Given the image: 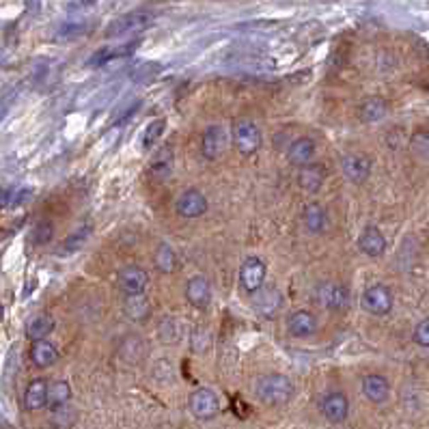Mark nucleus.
I'll list each match as a JSON object with an SVG mask.
<instances>
[{
	"label": "nucleus",
	"mask_w": 429,
	"mask_h": 429,
	"mask_svg": "<svg viewBox=\"0 0 429 429\" xmlns=\"http://www.w3.org/2000/svg\"><path fill=\"white\" fill-rule=\"evenodd\" d=\"M313 155H315V143H313V138H308V136L296 138V140L289 145V151H287L289 165L300 167V169L306 167V165H311Z\"/></svg>",
	"instance_id": "nucleus-16"
},
{
	"label": "nucleus",
	"mask_w": 429,
	"mask_h": 429,
	"mask_svg": "<svg viewBox=\"0 0 429 429\" xmlns=\"http://www.w3.org/2000/svg\"><path fill=\"white\" fill-rule=\"evenodd\" d=\"M188 408L190 412L196 416V418H213L218 412H221V401H218V395L209 391V389H196L190 399H188Z\"/></svg>",
	"instance_id": "nucleus-5"
},
{
	"label": "nucleus",
	"mask_w": 429,
	"mask_h": 429,
	"mask_svg": "<svg viewBox=\"0 0 429 429\" xmlns=\"http://www.w3.org/2000/svg\"><path fill=\"white\" fill-rule=\"evenodd\" d=\"M412 147H414V151H416L418 155H423V157L429 160V130L416 132L414 138H412Z\"/></svg>",
	"instance_id": "nucleus-34"
},
{
	"label": "nucleus",
	"mask_w": 429,
	"mask_h": 429,
	"mask_svg": "<svg viewBox=\"0 0 429 429\" xmlns=\"http://www.w3.org/2000/svg\"><path fill=\"white\" fill-rule=\"evenodd\" d=\"M123 313L132 321H145L151 315V304H149V300H147L145 294L128 296L123 300Z\"/></svg>",
	"instance_id": "nucleus-23"
},
{
	"label": "nucleus",
	"mask_w": 429,
	"mask_h": 429,
	"mask_svg": "<svg viewBox=\"0 0 429 429\" xmlns=\"http://www.w3.org/2000/svg\"><path fill=\"white\" fill-rule=\"evenodd\" d=\"M30 199V190H20L18 194H13V199H11V205L13 207H18V205H22L24 201H28Z\"/></svg>",
	"instance_id": "nucleus-38"
},
{
	"label": "nucleus",
	"mask_w": 429,
	"mask_h": 429,
	"mask_svg": "<svg viewBox=\"0 0 429 429\" xmlns=\"http://www.w3.org/2000/svg\"><path fill=\"white\" fill-rule=\"evenodd\" d=\"M414 341L420 347H429V319H423L414 328Z\"/></svg>",
	"instance_id": "nucleus-35"
},
{
	"label": "nucleus",
	"mask_w": 429,
	"mask_h": 429,
	"mask_svg": "<svg viewBox=\"0 0 429 429\" xmlns=\"http://www.w3.org/2000/svg\"><path fill=\"white\" fill-rule=\"evenodd\" d=\"M136 45H138V41L126 43V45H117V48H104V50L95 52L93 59L89 61V65H104V63H108V61H113V59L128 57V55H132V52L136 50Z\"/></svg>",
	"instance_id": "nucleus-28"
},
{
	"label": "nucleus",
	"mask_w": 429,
	"mask_h": 429,
	"mask_svg": "<svg viewBox=\"0 0 429 429\" xmlns=\"http://www.w3.org/2000/svg\"><path fill=\"white\" fill-rule=\"evenodd\" d=\"M362 393H364V397L369 401L382 403L391 395V384H389V380L384 378V375L369 373V375H364V378H362Z\"/></svg>",
	"instance_id": "nucleus-12"
},
{
	"label": "nucleus",
	"mask_w": 429,
	"mask_h": 429,
	"mask_svg": "<svg viewBox=\"0 0 429 429\" xmlns=\"http://www.w3.org/2000/svg\"><path fill=\"white\" fill-rule=\"evenodd\" d=\"M151 13H145V11H134V13H126L121 18H117L115 22H111L106 26L104 35L106 37H121V35H128V33H136V30H143L145 26L151 24Z\"/></svg>",
	"instance_id": "nucleus-6"
},
{
	"label": "nucleus",
	"mask_w": 429,
	"mask_h": 429,
	"mask_svg": "<svg viewBox=\"0 0 429 429\" xmlns=\"http://www.w3.org/2000/svg\"><path fill=\"white\" fill-rule=\"evenodd\" d=\"M389 113V104L382 97H367L358 106V117L362 123H375L384 119Z\"/></svg>",
	"instance_id": "nucleus-18"
},
{
	"label": "nucleus",
	"mask_w": 429,
	"mask_h": 429,
	"mask_svg": "<svg viewBox=\"0 0 429 429\" xmlns=\"http://www.w3.org/2000/svg\"><path fill=\"white\" fill-rule=\"evenodd\" d=\"M252 298H255V306H257V311L261 313V315H265V317H270L279 306H281V291L279 289H274V287H261L259 291H255L252 294Z\"/></svg>",
	"instance_id": "nucleus-21"
},
{
	"label": "nucleus",
	"mask_w": 429,
	"mask_h": 429,
	"mask_svg": "<svg viewBox=\"0 0 429 429\" xmlns=\"http://www.w3.org/2000/svg\"><path fill=\"white\" fill-rule=\"evenodd\" d=\"M30 360L35 367L39 369H45V367H52L57 360H59V350L57 345H52L50 341L41 339V341H33V347H30Z\"/></svg>",
	"instance_id": "nucleus-20"
},
{
	"label": "nucleus",
	"mask_w": 429,
	"mask_h": 429,
	"mask_svg": "<svg viewBox=\"0 0 429 429\" xmlns=\"http://www.w3.org/2000/svg\"><path fill=\"white\" fill-rule=\"evenodd\" d=\"M138 106H140V101H134V106H128V111H123V113H121V115H119V117L113 121V123H115V126H121V123H126L128 119H132V117H134V113L138 111Z\"/></svg>",
	"instance_id": "nucleus-36"
},
{
	"label": "nucleus",
	"mask_w": 429,
	"mask_h": 429,
	"mask_svg": "<svg viewBox=\"0 0 429 429\" xmlns=\"http://www.w3.org/2000/svg\"><path fill=\"white\" fill-rule=\"evenodd\" d=\"M153 263L157 267V272L162 274H171L175 272L177 267V257H175V250L171 248V244L162 242L157 248H155V255H153Z\"/></svg>",
	"instance_id": "nucleus-27"
},
{
	"label": "nucleus",
	"mask_w": 429,
	"mask_h": 429,
	"mask_svg": "<svg viewBox=\"0 0 429 429\" xmlns=\"http://www.w3.org/2000/svg\"><path fill=\"white\" fill-rule=\"evenodd\" d=\"M265 274H267L265 263L259 257H248L240 267V283L248 294H255L265 285Z\"/></svg>",
	"instance_id": "nucleus-7"
},
{
	"label": "nucleus",
	"mask_w": 429,
	"mask_h": 429,
	"mask_svg": "<svg viewBox=\"0 0 429 429\" xmlns=\"http://www.w3.org/2000/svg\"><path fill=\"white\" fill-rule=\"evenodd\" d=\"M358 248L367 255V257H382L386 250V238L382 235L380 229L375 227H367L360 238H358Z\"/></svg>",
	"instance_id": "nucleus-15"
},
{
	"label": "nucleus",
	"mask_w": 429,
	"mask_h": 429,
	"mask_svg": "<svg viewBox=\"0 0 429 429\" xmlns=\"http://www.w3.org/2000/svg\"><path fill=\"white\" fill-rule=\"evenodd\" d=\"M72 399V389L67 382H55V384H48V408L50 410H59L65 408Z\"/></svg>",
	"instance_id": "nucleus-29"
},
{
	"label": "nucleus",
	"mask_w": 429,
	"mask_h": 429,
	"mask_svg": "<svg viewBox=\"0 0 429 429\" xmlns=\"http://www.w3.org/2000/svg\"><path fill=\"white\" fill-rule=\"evenodd\" d=\"M89 235H91V227H80L74 235H69L67 240H65V252H74V250H78V248H82V244L89 240Z\"/></svg>",
	"instance_id": "nucleus-33"
},
{
	"label": "nucleus",
	"mask_w": 429,
	"mask_h": 429,
	"mask_svg": "<svg viewBox=\"0 0 429 429\" xmlns=\"http://www.w3.org/2000/svg\"><path fill=\"white\" fill-rule=\"evenodd\" d=\"M186 298L194 308H205L211 298V287L205 277H192L186 285Z\"/></svg>",
	"instance_id": "nucleus-17"
},
{
	"label": "nucleus",
	"mask_w": 429,
	"mask_h": 429,
	"mask_svg": "<svg viewBox=\"0 0 429 429\" xmlns=\"http://www.w3.org/2000/svg\"><path fill=\"white\" fill-rule=\"evenodd\" d=\"M255 393L267 406H283L294 397V382L281 373L261 375L257 380Z\"/></svg>",
	"instance_id": "nucleus-1"
},
{
	"label": "nucleus",
	"mask_w": 429,
	"mask_h": 429,
	"mask_svg": "<svg viewBox=\"0 0 429 429\" xmlns=\"http://www.w3.org/2000/svg\"><path fill=\"white\" fill-rule=\"evenodd\" d=\"M233 145L242 155H252L261 147V130L250 119H238L233 123Z\"/></svg>",
	"instance_id": "nucleus-2"
},
{
	"label": "nucleus",
	"mask_w": 429,
	"mask_h": 429,
	"mask_svg": "<svg viewBox=\"0 0 429 429\" xmlns=\"http://www.w3.org/2000/svg\"><path fill=\"white\" fill-rule=\"evenodd\" d=\"M324 179H326V169L321 167V165H306L298 173V186L304 192H311V194L321 188Z\"/></svg>",
	"instance_id": "nucleus-19"
},
{
	"label": "nucleus",
	"mask_w": 429,
	"mask_h": 429,
	"mask_svg": "<svg viewBox=\"0 0 429 429\" xmlns=\"http://www.w3.org/2000/svg\"><path fill=\"white\" fill-rule=\"evenodd\" d=\"M11 199H13V192L9 188H0V209H5L11 205Z\"/></svg>",
	"instance_id": "nucleus-37"
},
{
	"label": "nucleus",
	"mask_w": 429,
	"mask_h": 429,
	"mask_svg": "<svg viewBox=\"0 0 429 429\" xmlns=\"http://www.w3.org/2000/svg\"><path fill=\"white\" fill-rule=\"evenodd\" d=\"M362 308L371 315H389L393 308V294L386 285H371L362 298Z\"/></svg>",
	"instance_id": "nucleus-4"
},
{
	"label": "nucleus",
	"mask_w": 429,
	"mask_h": 429,
	"mask_svg": "<svg viewBox=\"0 0 429 429\" xmlns=\"http://www.w3.org/2000/svg\"><path fill=\"white\" fill-rule=\"evenodd\" d=\"M24 406L26 410H41L48 406V382L45 380H33L24 393Z\"/></svg>",
	"instance_id": "nucleus-25"
},
{
	"label": "nucleus",
	"mask_w": 429,
	"mask_h": 429,
	"mask_svg": "<svg viewBox=\"0 0 429 429\" xmlns=\"http://www.w3.org/2000/svg\"><path fill=\"white\" fill-rule=\"evenodd\" d=\"M321 412L330 423H343L350 414V401L343 393L335 391L321 399Z\"/></svg>",
	"instance_id": "nucleus-11"
},
{
	"label": "nucleus",
	"mask_w": 429,
	"mask_h": 429,
	"mask_svg": "<svg viewBox=\"0 0 429 429\" xmlns=\"http://www.w3.org/2000/svg\"><path fill=\"white\" fill-rule=\"evenodd\" d=\"M52 238H55V225H52V221H39L28 235L30 244L35 246H45L48 242H52Z\"/></svg>",
	"instance_id": "nucleus-30"
},
{
	"label": "nucleus",
	"mask_w": 429,
	"mask_h": 429,
	"mask_svg": "<svg viewBox=\"0 0 429 429\" xmlns=\"http://www.w3.org/2000/svg\"><path fill=\"white\" fill-rule=\"evenodd\" d=\"M341 169H343V175L347 177V182L362 184L371 175V160L362 153H350L343 157Z\"/></svg>",
	"instance_id": "nucleus-10"
},
{
	"label": "nucleus",
	"mask_w": 429,
	"mask_h": 429,
	"mask_svg": "<svg viewBox=\"0 0 429 429\" xmlns=\"http://www.w3.org/2000/svg\"><path fill=\"white\" fill-rule=\"evenodd\" d=\"M317 330V317L308 311H296L287 319V333L296 339H304L315 335Z\"/></svg>",
	"instance_id": "nucleus-13"
},
{
	"label": "nucleus",
	"mask_w": 429,
	"mask_h": 429,
	"mask_svg": "<svg viewBox=\"0 0 429 429\" xmlns=\"http://www.w3.org/2000/svg\"><path fill=\"white\" fill-rule=\"evenodd\" d=\"M173 165H175L173 147L165 145V147H160V149L153 153L151 162H149V173H151L155 179H169L171 173H173Z\"/></svg>",
	"instance_id": "nucleus-14"
},
{
	"label": "nucleus",
	"mask_w": 429,
	"mask_h": 429,
	"mask_svg": "<svg viewBox=\"0 0 429 429\" xmlns=\"http://www.w3.org/2000/svg\"><path fill=\"white\" fill-rule=\"evenodd\" d=\"M165 126H167L165 119H155V121H151V123L147 126V130H145V134H143V147H145V149L153 147V145L160 140V136L165 134Z\"/></svg>",
	"instance_id": "nucleus-32"
},
{
	"label": "nucleus",
	"mask_w": 429,
	"mask_h": 429,
	"mask_svg": "<svg viewBox=\"0 0 429 429\" xmlns=\"http://www.w3.org/2000/svg\"><path fill=\"white\" fill-rule=\"evenodd\" d=\"M52 330H55V319H52V315H37L28 321L26 326V337L30 341H41L45 339Z\"/></svg>",
	"instance_id": "nucleus-26"
},
{
	"label": "nucleus",
	"mask_w": 429,
	"mask_h": 429,
	"mask_svg": "<svg viewBox=\"0 0 429 429\" xmlns=\"http://www.w3.org/2000/svg\"><path fill=\"white\" fill-rule=\"evenodd\" d=\"M87 3H95V0H87Z\"/></svg>",
	"instance_id": "nucleus-39"
},
{
	"label": "nucleus",
	"mask_w": 429,
	"mask_h": 429,
	"mask_svg": "<svg viewBox=\"0 0 429 429\" xmlns=\"http://www.w3.org/2000/svg\"><path fill=\"white\" fill-rule=\"evenodd\" d=\"M117 285L126 296L145 294V289L149 285V274H147V270H143L140 265H126L119 270Z\"/></svg>",
	"instance_id": "nucleus-8"
},
{
	"label": "nucleus",
	"mask_w": 429,
	"mask_h": 429,
	"mask_svg": "<svg viewBox=\"0 0 429 429\" xmlns=\"http://www.w3.org/2000/svg\"><path fill=\"white\" fill-rule=\"evenodd\" d=\"M207 199H205V194L201 192V190H186V192H182L179 196H177V201H175V211L179 213V216H184V218H201L203 213L207 211Z\"/></svg>",
	"instance_id": "nucleus-9"
},
{
	"label": "nucleus",
	"mask_w": 429,
	"mask_h": 429,
	"mask_svg": "<svg viewBox=\"0 0 429 429\" xmlns=\"http://www.w3.org/2000/svg\"><path fill=\"white\" fill-rule=\"evenodd\" d=\"M223 147V130L221 126H209L203 132V140H201V153L205 160H216Z\"/></svg>",
	"instance_id": "nucleus-24"
},
{
	"label": "nucleus",
	"mask_w": 429,
	"mask_h": 429,
	"mask_svg": "<svg viewBox=\"0 0 429 429\" xmlns=\"http://www.w3.org/2000/svg\"><path fill=\"white\" fill-rule=\"evenodd\" d=\"M315 302L330 311H343L350 306V289L343 283H335V281L321 283L315 289Z\"/></svg>",
	"instance_id": "nucleus-3"
},
{
	"label": "nucleus",
	"mask_w": 429,
	"mask_h": 429,
	"mask_svg": "<svg viewBox=\"0 0 429 429\" xmlns=\"http://www.w3.org/2000/svg\"><path fill=\"white\" fill-rule=\"evenodd\" d=\"M302 223L308 233H321L326 229V209L319 203H308L302 209Z\"/></svg>",
	"instance_id": "nucleus-22"
},
{
	"label": "nucleus",
	"mask_w": 429,
	"mask_h": 429,
	"mask_svg": "<svg viewBox=\"0 0 429 429\" xmlns=\"http://www.w3.org/2000/svg\"><path fill=\"white\" fill-rule=\"evenodd\" d=\"M179 324L173 319V317H167L160 321L157 326V333H160V339H162V343H177L182 339V333H179Z\"/></svg>",
	"instance_id": "nucleus-31"
}]
</instances>
